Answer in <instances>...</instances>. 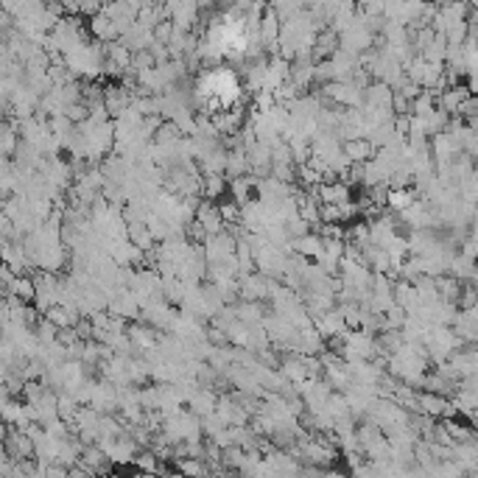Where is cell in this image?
<instances>
[{"label": "cell", "instance_id": "cell-7", "mask_svg": "<svg viewBox=\"0 0 478 478\" xmlns=\"http://www.w3.org/2000/svg\"><path fill=\"white\" fill-rule=\"evenodd\" d=\"M14 143H17V137H14L11 126L6 123V135H3V149H6V154H11V152H14Z\"/></svg>", "mask_w": 478, "mask_h": 478}, {"label": "cell", "instance_id": "cell-8", "mask_svg": "<svg viewBox=\"0 0 478 478\" xmlns=\"http://www.w3.org/2000/svg\"><path fill=\"white\" fill-rule=\"evenodd\" d=\"M274 11H288V6H280V8H274ZM294 11H300V6H291V14Z\"/></svg>", "mask_w": 478, "mask_h": 478}, {"label": "cell", "instance_id": "cell-9", "mask_svg": "<svg viewBox=\"0 0 478 478\" xmlns=\"http://www.w3.org/2000/svg\"><path fill=\"white\" fill-rule=\"evenodd\" d=\"M168 478H185L182 473H173V476H168Z\"/></svg>", "mask_w": 478, "mask_h": 478}, {"label": "cell", "instance_id": "cell-3", "mask_svg": "<svg viewBox=\"0 0 478 478\" xmlns=\"http://www.w3.org/2000/svg\"><path fill=\"white\" fill-rule=\"evenodd\" d=\"M344 154L350 157V162H358V165L364 162L367 165L372 159V154H375V146L369 140H347L344 143Z\"/></svg>", "mask_w": 478, "mask_h": 478}, {"label": "cell", "instance_id": "cell-4", "mask_svg": "<svg viewBox=\"0 0 478 478\" xmlns=\"http://www.w3.org/2000/svg\"><path fill=\"white\" fill-rule=\"evenodd\" d=\"M386 204H389L395 213H408L417 202H414V193H411V190H389Z\"/></svg>", "mask_w": 478, "mask_h": 478}, {"label": "cell", "instance_id": "cell-2", "mask_svg": "<svg viewBox=\"0 0 478 478\" xmlns=\"http://www.w3.org/2000/svg\"><path fill=\"white\" fill-rule=\"evenodd\" d=\"M48 321L56 324L59 330H68V327L73 330L79 324V311H76V305H56L48 311Z\"/></svg>", "mask_w": 478, "mask_h": 478}, {"label": "cell", "instance_id": "cell-5", "mask_svg": "<svg viewBox=\"0 0 478 478\" xmlns=\"http://www.w3.org/2000/svg\"><path fill=\"white\" fill-rule=\"evenodd\" d=\"M179 473L185 478H207V465L202 459H179Z\"/></svg>", "mask_w": 478, "mask_h": 478}, {"label": "cell", "instance_id": "cell-1", "mask_svg": "<svg viewBox=\"0 0 478 478\" xmlns=\"http://www.w3.org/2000/svg\"><path fill=\"white\" fill-rule=\"evenodd\" d=\"M419 411H422V414H428V417H445V414L456 411V405H451L448 398H442V395L422 392V395H419Z\"/></svg>", "mask_w": 478, "mask_h": 478}, {"label": "cell", "instance_id": "cell-6", "mask_svg": "<svg viewBox=\"0 0 478 478\" xmlns=\"http://www.w3.org/2000/svg\"><path fill=\"white\" fill-rule=\"evenodd\" d=\"M207 196H219L221 190H224V179L219 176V173H207L204 176V188H202Z\"/></svg>", "mask_w": 478, "mask_h": 478}]
</instances>
